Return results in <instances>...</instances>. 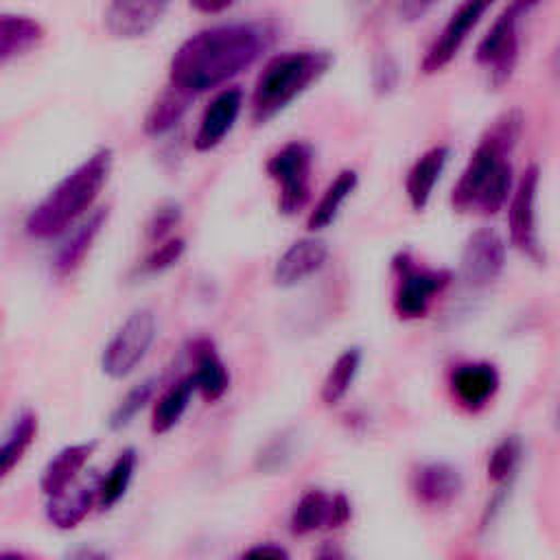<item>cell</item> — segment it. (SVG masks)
Wrapping results in <instances>:
<instances>
[{
  "mask_svg": "<svg viewBox=\"0 0 560 560\" xmlns=\"http://www.w3.org/2000/svg\"><path fill=\"white\" fill-rule=\"evenodd\" d=\"M271 28L260 22H225L186 37L171 57V85L195 96L252 66L271 44Z\"/></svg>",
  "mask_w": 560,
  "mask_h": 560,
  "instance_id": "1",
  "label": "cell"
},
{
  "mask_svg": "<svg viewBox=\"0 0 560 560\" xmlns=\"http://www.w3.org/2000/svg\"><path fill=\"white\" fill-rule=\"evenodd\" d=\"M523 114L521 109H508L486 129L466 168L451 192V203L459 212H499L512 188L510 153L521 138Z\"/></svg>",
  "mask_w": 560,
  "mask_h": 560,
  "instance_id": "2",
  "label": "cell"
},
{
  "mask_svg": "<svg viewBox=\"0 0 560 560\" xmlns=\"http://www.w3.org/2000/svg\"><path fill=\"white\" fill-rule=\"evenodd\" d=\"M112 149L101 147L74 166L48 195L28 212L24 230L37 241H50L68 232L98 199L109 171Z\"/></svg>",
  "mask_w": 560,
  "mask_h": 560,
  "instance_id": "3",
  "label": "cell"
},
{
  "mask_svg": "<svg viewBox=\"0 0 560 560\" xmlns=\"http://www.w3.org/2000/svg\"><path fill=\"white\" fill-rule=\"evenodd\" d=\"M335 55L330 50H287L273 55L260 70L252 92L254 125L269 122L289 103H293L308 85L328 72Z\"/></svg>",
  "mask_w": 560,
  "mask_h": 560,
  "instance_id": "4",
  "label": "cell"
},
{
  "mask_svg": "<svg viewBox=\"0 0 560 560\" xmlns=\"http://www.w3.org/2000/svg\"><path fill=\"white\" fill-rule=\"evenodd\" d=\"M158 324L151 308H136L116 328L112 339L105 343L101 354V370L109 378L122 381L136 372V368L149 354L155 341Z\"/></svg>",
  "mask_w": 560,
  "mask_h": 560,
  "instance_id": "5",
  "label": "cell"
},
{
  "mask_svg": "<svg viewBox=\"0 0 560 560\" xmlns=\"http://www.w3.org/2000/svg\"><path fill=\"white\" fill-rule=\"evenodd\" d=\"M392 262L398 276L394 291V313L400 319L424 317L433 298L448 287L451 271L422 267L411 258L409 252H398Z\"/></svg>",
  "mask_w": 560,
  "mask_h": 560,
  "instance_id": "6",
  "label": "cell"
},
{
  "mask_svg": "<svg viewBox=\"0 0 560 560\" xmlns=\"http://www.w3.org/2000/svg\"><path fill=\"white\" fill-rule=\"evenodd\" d=\"M536 2H510L490 24L486 35L479 39L475 57L492 74L494 85H503L518 59V20Z\"/></svg>",
  "mask_w": 560,
  "mask_h": 560,
  "instance_id": "7",
  "label": "cell"
},
{
  "mask_svg": "<svg viewBox=\"0 0 560 560\" xmlns=\"http://www.w3.org/2000/svg\"><path fill=\"white\" fill-rule=\"evenodd\" d=\"M313 149L302 140H291L267 160V173L278 184V210L295 214L311 197Z\"/></svg>",
  "mask_w": 560,
  "mask_h": 560,
  "instance_id": "8",
  "label": "cell"
},
{
  "mask_svg": "<svg viewBox=\"0 0 560 560\" xmlns=\"http://www.w3.org/2000/svg\"><path fill=\"white\" fill-rule=\"evenodd\" d=\"M538 184H540V168L536 164H529L510 201L508 221H510V238L525 256H529L534 262H545V252L538 238V221H536V201H538Z\"/></svg>",
  "mask_w": 560,
  "mask_h": 560,
  "instance_id": "9",
  "label": "cell"
},
{
  "mask_svg": "<svg viewBox=\"0 0 560 560\" xmlns=\"http://www.w3.org/2000/svg\"><path fill=\"white\" fill-rule=\"evenodd\" d=\"M505 241L492 228L475 230L462 249L459 273L470 287H486L503 271Z\"/></svg>",
  "mask_w": 560,
  "mask_h": 560,
  "instance_id": "10",
  "label": "cell"
},
{
  "mask_svg": "<svg viewBox=\"0 0 560 560\" xmlns=\"http://www.w3.org/2000/svg\"><path fill=\"white\" fill-rule=\"evenodd\" d=\"M352 505L346 494H328L324 490H308L300 497L291 512V532L306 536L315 529H335L350 521Z\"/></svg>",
  "mask_w": 560,
  "mask_h": 560,
  "instance_id": "11",
  "label": "cell"
},
{
  "mask_svg": "<svg viewBox=\"0 0 560 560\" xmlns=\"http://www.w3.org/2000/svg\"><path fill=\"white\" fill-rule=\"evenodd\" d=\"M488 7H490L488 2H472V0L470 2H462L453 11L448 22L444 24L442 33L429 46V50H427V55H424V59L420 63V70L424 74H435L446 63H451V59L457 55V50L466 42L468 33L479 24V20L488 11Z\"/></svg>",
  "mask_w": 560,
  "mask_h": 560,
  "instance_id": "12",
  "label": "cell"
},
{
  "mask_svg": "<svg viewBox=\"0 0 560 560\" xmlns=\"http://www.w3.org/2000/svg\"><path fill=\"white\" fill-rule=\"evenodd\" d=\"M166 9L168 4L162 0H116L105 7L103 24L118 39H138L158 26Z\"/></svg>",
  "mask_w": 560,
  "mask_h": 560,
  "instance_id": "13",
  "label": "cell"
},
{
  "mask_svg": "<svg viewBox=\"0 0 560 560\" xmlns=\"http://www.w3.org/2000/svg\"><path fill=\"white\" fill-rule=\"evenodd\" d=\"M328 260V245L319 236H304L293 241L276 260L273 282L282 289L295 287L308 276L317 273Z\"/></svg>",
  "mask_w": 560,
  "mask_h": 560,
  "instance_id": "14",
  "label": "cell"
},
{
  "mask_svg": "<svg viewBox=\"0 0 560 560\" xmlns=\"http://www.w3.org/2000/svg\"><path fill=\"white\" fill-rule=\"evenodd\" d=\"M98 477L74 481L59 494L46 499V518L59 532H70L79 527L98 499Z\"/></svg>",
  "mask_w": 560,
  "mask_h": 560,
  "instance_id": "15",
  "label": "cell"
},
{
  "mask_svg": "<svg viewBox=\"0 0 560 560\" xmlns=\"http://www.w3.org/2000/svg\"><path fill=\"white\" fill-rule=\"evenodd\" d=\"M243 105V92L238 88L221 90L203 109L192 144L197 151H210L223 142L234 127Z\"/></svg>",
  "mask_w": 560,
  "mask_h": 560,
  "instance_id": "16",
  "label": "cell"
},
{
  "mask_svg": "<svg viewBox=\"0 0 560 560\" xmlns=\"http://www.w3.org/2000/svg\"><path fill=\"white\" fill-rule=\"evenodd\" d=\"M499 372L492 363L475 361L462 363L451 372V389L462 407L468 411H479L486 407L499 389Z\"/></svg>",
  "mask_w": 560,
  "mask_h": 560,
  "instance_id": "17",
  "label": "cell"
},
{
  "mask_svg": "<svg viewBox=\"0 0 560 560\" xmlns=\"http://www.w3.org/2000/svg\"><path fill=\"white\" fill-rule=\"evenodd\" d=\"M192 354V387L206 402H217L230 387V372L208 337H199L190 346Z\"/></svg>",
  "mask_w": 560,
  "mask_h": 560,
  "instance_id": "18",
  "label": "cell"
},
{
  "mask_svg": "<svg viewBox=\"0 0 560 560\" xmlns=\"http://www.w3.org/2000/svg\"><path fill=\"white\" fill-rule=\"evenodd\" d=\"M413 494L424 505H448L464 488L462 472L446 462H429L413 472Z\"/></svg>",
  "mask_w": 560,
  "mask_h": 560,
  "instance_id": "19",
  "label": "cell"
},
{
  "mask_svg": "<svg viewBox=\"0 0 560 560\" xmlns=\"http://www.w3.org/2000/svg\"><path fill=\"white\" fill-rule=\"evenodd\" d=\"M96 451V442H77V444H68L61 451H57L48 464L42 470L39 477V490L42 494L55 497L59 494L63 488H68L70 483L77 481V477L81 475L83 466L90 462V457Z\"/></svg>",
  "mask_w": 560,
  "mask_h": 560,
  "instance_id": "20",
  "label": "cell"
},
{
  "mask_svg": "<svg viewBox=\"0 0 560 560\" xmlns=\"http://www.w3.org/2000/svg\"><path fill=\"white\" fill-rule=\"evenodd\" d=\"M451 158V149L446 144H435L427 149L409 168L405 179V190L411 208L416 212H422L433 195V188Z\"/></svg>",
  "mask_w": 560,
  "mask_h": 560,
  "instance_id": "21",
  "label": "cell"
},
{
  "mask_svg": "<svg viewBox=\"0 0 560 560\" xmlns=\"http://www.w3.org/2000/svg\"><path fill=\"white\" fill-rule=\"evenodd\" d=\"M107 208H98L94 210L81 225H77V230L59 245L57 254H55V260H52V267H55V273L66 278L70 273H74L85 256L90 254L96 236L101 234V230L105 228V221H107Z\"/></svg>",
  "mask_w": 560,
  "mask_h": 560,
  "instance_id": "22",
  "label": "cell"
},
{
  "mask_svg": "<svg viewBox=\"0 0 560 560\" xmlns=\"http://www.w3.org/2000/svg\"><path fill=\"white\" fill-rule=\"evenodd\" d=\"M46 31L39 20L22 13H0V61H9L37 48Z\"/></svg>",
  "mask_w": 560,
  "mask_h": 560,
  "instance_id": "23",
  "label": "cell"
},
{
  "mask_svg": "<svg viewBox=\"0 0 560 560\" xmlns=\"http://www.w3.org/2000/svg\"><path fill=\"white\" fill-rule=\"evenodd\" d=\"M39 433V418L35 411L24 409L15 422L11 424L9 433L0 442V483L13 472V468L24 459L33 442Z\"/></svg>",
  "mask_w": 560,
  "mask_h": 560,
  "instance_id": "24",
  "label": "cell"
},
{
  "mask_svg": "<svg viewBox=\"0 0 560 560\" xmlns=\"http://www.w3.org/2000/svg\"><path fill=\"white\" fill-rule=\"evenodd\" d=\"M359 184V175L354 168H343L337 173V177L328 184V188L324 190L322 199L317 201V206L313 208V212L308 214L306 219V228L311 232H317V230H324L328 228L337 214H339V208L341 203L352 195V190L357 188Z\"/></svg>",
  "mask_w": 560,
  "mask_h": 560,
  "instance_id": "25",
  "label": "cell"
},
{
  "mask_svg": "<svg viewBox=\"0 0 560 560\" xmlns=\"http://www.w3.org/2000/svg\"><path fill=\"white\" fill-rule=\"evenodd\" d=\"M195 394L192 381L190 376L179 378L177 383H173L155 402L153 413H151V433L155 435H164L168 433L186 413L190 398Z\"/></svg>",
  "mask_w": 560,
  "mask_h": 560,
  "instance_id": "26",
  "label": "cell"
},
{
  "mask_svg": "<svg viewBox=\"0 0 560 560\" xmlns=\"http://www.w3.org/2000/svg\"><path fill=\"white\" fill-rule=\"evenodd\" d=\"M138 466V453L133 448H125L118 453L107 475L98 481V510H112L129 490L133 472Z\"/></svg>",
  "mask_w": 560,
  "mask_h": 560,
  "instance_id": "27",
  "label": "cell"
},
{
  "mask_svg": "<svg viewBox=\"0 0 560 560\" xmlns=\"http://www.w3.org/2000/svg\"><path fill=\"white\" fill-rule=\"evenodd\" d=\"M195 96L168 85L149 107L147 116H144V131L149 136H160L164 131H168L171 127H175L179 122V118L184 116V112L188 109L190 101Z\"/></svg>",
  "mask_w": 560,
  "mask_h": 560,
  "instance_id": "28",
  "label": "cell"
},
{
  "mask_svg": "<svg viewBox=\"0 0 560 560\" xmlns=\"http://www.w3.org/2000/svg\"><path fill=\"white\" fill-rule=\"evenodd\" d=\"M361 368V350L359 348H346L326 372V378L322 383V402L332 407L350 392L357 374Z\"/></svg>",
  "mask_w": 560,
  "mask_h": 560,
  "instance_id": "29",
  "label": "cell"
},
{
  "mask_svg": "<svg viewBox=\"0 0 560 560\" xmlns=\"http://www.w3.org/2000/svg\"><path fill=\"white\" fill-rule=\"evenodd\" d=\"M155 387H158V378H153V376L140 381L138 385H133V387L120 398V402L114 407V411H112V416H109V427H112L114 431L125 429V427L147 407V402H149L151 396L155 394Z\"/></svg>",
  "mask_w": 560,
  "mask_h": 560,
  "instance_id": "30",
  "label": "cell"
},
{
  "mask_svg": "<svg viewBox=\"0 0 560 560\" xmlns=\"http://www.w3.org/2000/svg\"><path fill=\"white\" fill-rule=\"evenodd\" d=\"M521 455H523V444L516 435H508L503 438L490 453L488 457V466H486V472H488V479L494 481V483H503L518 466L521 462Z\"/></svg>",
  "mask_w": 560,
  "mask_h": 560,
  "instance_id": "31",
  "label": "cell"
},
{
  "mask_svg": "<svg viewBox=\"0 0 560 560\" xmlns=\"http://www.w3.org/2000/svg\"><path fill=\"white\" fill-rule=\"evenodd\" d=\"M186 252V241L179 236H168L166 241L158 243L151 254L142 260V273H160L168 267L177 265V260Z\"/></svg>",
  "mask_w": 560,
  "mask_h": 560,
  "instance_id": "32",
  "label": "cell"
},
{
  "mask_svg": "<svg viewBox=\"0 0 560 560\" xmlns=\"http://www.w3.org/2000/svg\"><path fill=\"white\" fill-rule=\"evenodd\" d=\"M182 221V206L177 201H162L147 221V238L151 243H162L171 230Z\"/></svg>",
  "mask_w": 560,
  "mask_h": 560,
  "instance_id": "33",
  "label": "cell"
},
{
  "mask_svg": "<svg viewBox=\"0 0 560 560\" xmlns=\"http://www.w3.org/2000/svg\"><path fill=\"white\" fill-rule=\"evenodd\" d=\"M234 560H289V551L273 542H260V545L249 547Z\"/></svg>",
  "mask_w": 560,
  "mask_h": 560,
  "instance_id": "34",
  "label": "cell"
},
{
  "mask_svg": "<svg viewBox=\"0 0 560 560\" xmlns=\"http://www.w3.org/2000/svg\"><path fill=\"white\" fill-rule=\"evenodd\" d=\"M66 560H109V556L96 547H77L66 556Z\"/></svg>",
  "mask_w": 560,
  "mask_h": 560,
  "instance_id": "35",
  "label": "cell"
},
{
  "mask_svg": "<svg viewBox=\"0 0 560 560\" xmlns=\"http://www.w3.org/2000/svg\"><path fill=\"white\" fill-rule=\"evenodd\" d=\"M190 7L197 9V11H201V13L214 15V13H221V11L230 9L232 2H230V0H192Z\"/></svg>",
  "mask_w": 560,
  "mask_h": 560,
  "instance_id": "36",
  "label": "cell"
},
{
  "mask_svg": "<svg viewBox=\"0 0 560 560\" xmlns=\"http://www.w3.org/2000/svg\"><path fill=\"white\" fill-rule=\"evenodd\" d=\"M313 560H348V556L343 553V549L335 542H324L317 547L315 558Z\"/></svg>",
  "mask_w": 560,
  "mask_h": 560,
  "instance_id": "37",
  "label": "cell"
},
{
  "mask_svg": "<svg viewBox=\"0 0 560 560\" xmlns=\"http://www.w3.org/2000/svg\"><path fill=\"white\" fill-rule=\"evenodd\" d=\"M431 7V2H402L398 4V11L407 18V20H418L422 18V13Z\"/></svg>",
  "mask_w": 560,
  "mask_h": 560,
  "instance_id": "38",
  "label": "cell"
},
{
  "mask_svg": "<svg viewBox=\"0 0 560 560\" xmlns=\"http://www.w3.org/2000/svg\"><path fill=\"white\" fill-rule=\"evenodd\" d=\"M0 560H26V558L15 551H0Z\"/></svg>",
  "mask_w": 560,
  "mask_h": 560,
  "instance_id": "39",
  "label": "cell"
}]
</instances>
